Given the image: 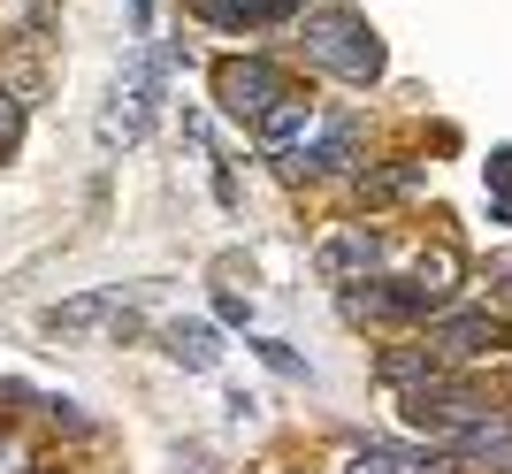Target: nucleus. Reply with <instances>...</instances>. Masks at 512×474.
I'll list each match as a JSON object with an SVG mask.
<instances>
[{"label": "nucleus", "instance_id": "nucleus-1", "mask_svg": "<svg viewBox=\"0 0 512 474\" xmlns=\"http://www.w3.org/2000/svg\"><path fill=\"white\" fill-rule=\"evenodd\" d=\"M306 62H321L344 85H375L383 77V39L352 8H306Z\"/></svg>", "mask_w": 512, "mask_h": 474}, {"label": "nucleus", "instance_id": "nucleus-2", "mask_svg": "<svg viewBox=\"0 0 512 474\" xmlns=\"http://www.w3.org/2000/svg\"><path fill=\"white\" fill-rule=\"evenodd\" d=\"M161 77H169L161 54H130V62L115 69V100H107V115H100L107 146H138V138H146L153 108H161Z\"/></svg>", "mask_w": 512, "mask_h": 474}, {"label": "nucleus", "instance_id": "nucleus-3", "mask_svg": "<svg viewBox=\"0 0 512 474\" xmlns=\"http://www.w3.org/2000/svg\"><path fill=\"white\" fill-rule=\"evenodd\" d=\"M482 413H497V406L482 398V390L451 383V375H428V383L406 390V421H413V429H436V436L467 429V421H482Z\"/></svg>", "mask_w": 512, "mask_h": 474}, {"label": "nucleus", "instance_id": "nucleus-4", "mask_svg": "<svg viewBox=\"0 0 512 474\" xmlns=\"http://www.w3.org/2000/svg\"><path fill=\"white\" fill-rule=\"evenodd\" d=\"M214 100H222V115H268L283 100V69L260 62V54H230V62H214Z\"/></svg>", "mask_w": 512, "mask_h": 474}, {"label": "nucleus", "instance_id": "nucleus-5", "mask_svg": "<svg viewBox=\"0 0 512 474\" xmlns=\"http://www.w3.org/2000/svg\"><path fill=\"white\" fill-rule=\"evenodd\" d=\"M436 283H367V291H344V322H421V314H436Z\"/></svg>", "mask_w": 512, "mask_h": 474}, {"label": "nucleus", "instance_id": "nucleus-6", "mask_svg": "<svg viewBox=\"0 0 512 474\" xmlns=\"http://www.w3.org/2000/svg\"><path fill=\"white\" fill-rule=\"evenodd\" d=\"M100 329H130V291H85V299H62V306H46V337H100Z\"/></svg>", "mask_w": 512, "mask_h": 474}, {"label": "nucleus", "instance_id": "nucleus-7", "mask_svg": "<svg viewBox=\"0 0 512 474\" xmlns=\"http://www.w3.org/2000/svg\"><path fill=\"white\" fill-rule=\"evenodd\" d=\"M314 268L329 283H367L375 268H383V230H367V222L329 230V237H321V253H314Z\"/></svg>", "mask_w": 512, "mask_h": 474}, {"label": "nucleus", "instance_id": "nucleus-8", "mask_svg": "<svg viewBox=\"0 0 512 474\" xmlns=\"http://www.w3.org/2000/svg\"><path fill=\"white\" fill-rule=\"evenodd\" d=\"M512 329L497 322V314H482V306H467V314H444V322L428 329V352L436 360H482V352H505Z\"/></svg>", "mask_w": 512, "mask_h": 474}, {"label": "nucleus", "instance_id": "nucleus-9", "mask_svg": "<svg viewBox=\"0 0 512 474\" xmlns=\"http://www.w3.org/2000/svg\"><path fill=\"white\" fill-rule=\"evenodd\" d=\"M199 23H214V31H260V23H283L299 16V0H192Z\"/></svg>", "mask_w": 512, "mask_h": 474}, {"label": "nucleus", "instance_id": "nucleus-10", "mask_svg": "<svg viewBox=\"0 0 512 474\" xmlns=\"http://www.w3.org/2000/svg\"><path fill=\"white\" fill-rule=\"evenodd\" d=\"M306 138H314V108H306V100H291V92H283L276 108L260 115V146H268V153H299Z\"/></svg>", "mask_w": 512, "mask_h": 474}, {"label": "nucleus", "instance_id": "nucleus-11", "mask_svg": "<svg viewBox=\"0 0 512 474\" xmlns=\"http://www.w3.org/2000/svg\"><path fill=\"white\" fill-rule=\"evenodd\" d=\"M161 345H169L176 367H192V375H207V367L222 360V337H214V322H169V329H161Z\"/></svg>", "mask_w": 512, "mask_h": 474}, {"label": "nucleus", "instance_id": "nucleus-12", "mask_svg": "<svg viewBox=\"0 0 512 474\" xmlns=\"http://www.w3.org/2000/svg\"><path fill=\"white\" fill-rule=\"evenodd\" d=\"M497 452H505V413H482L444 436V459H497Z\"/></svg>", "mask_w": 512, "mask_h": 474}, {"label": "nucleus", "instance_id": "nucleus-13", "mask_svg": "<svg viewBox=\"0 0 512 474\" xmlns=\"http://www.w3.org/2000/svg\"><path fill=\"white\" fill-rule=\"evenodd\" d=\"M344 161H352V123L337 115V123L321 130L314 146H299V161H291V169H314V176H329V169H344Z\"/></svg>", "mask_w": 512, "mask_h": 474}, {"label": "nucleus", "instance_id": "nucleus-14", "mask_svg": "<svg viewBox=\"0 0 512 474\" xmlns=\"http://www.w3.org/2000/svg\"><path fill=\"white\" fill-rule=\"evenodd\" d=\"M428 375H444V360H436V352H428V345H390L383 352V383H428Z\"/></svg>", "mask_w": 512, "mask_h": 474}, {"label": "nucleus", "instance_id": "nucleus-15", "mask_svg": "<svg viewBox=\"0 0 512 474\" xmlns=\"http://www.w3.org/2000/svg\"><path fill=\"white\" fill-rule=\"evenodd\" d=\"M260 360H268V367H276V375H306V360H299V352H291V345H276V337H260Z\"/></svg>", "mask_w": 512, "mask_h": 474}, {"label": "nucleus", "instance_id": "nucleus-16", "mask_svg": "<svg viewBox=\"0 0 512 474\" xmlns=\"http://www.w3.org/2000/svg\"><path fill=\"white\" fill-rule=\"evenodd\" d=\"M413 184H421L413 169H383V176H367V192H375V199H398V192H413Z\"/></svg>", "mask_w": 512, "mask_h": 474}, {"label": "nucleus", "instance_id": "nucleus-17", "mask_svg": "<svg viewBox=\"0 0 512 474\" xmlns=\"http://www.w3.org/2000/svg\"><path fill=\"white\" fill-rule=\"evenodd\" d=\"M344 474H398V459H390V452H360Z\"/></svg>", "mask_w": 512, "mask_h": 474}, {"label": "nucleus", "instance_id": "nucleus-18", "mask_svg": "<svg viewBox=\"0 0 512 474\" xmlns=\"http://www.w3.org/2000/svg\"><path fill=\"white\" fill-rule=\"evenodd\" d=\"M214 306H222V322H253V299H237V291H222Z\"/></svg>", "mask_w": 512, "mask_h": 474}, {"label": "nucleus", "instance_id": "nucleus-19", "mask_svg": "<svg viewBox=\"0 0 512 474\" xmlns=\"http://www.w3.org/2000/svg\"><path fill=\"white\" fill-rule=\"evenodd\" d=\"M0 146H16V100L0 92Z\"/></svg>", "mask_w": 512, "mask_h": 474}, {"label": "nucleus", "instance_id": "nucleus-20", "mask_svg": "<svg viewBox=\"0 0 512 474\" xmlns=\"http://www.w3.org/2000/svg\"><path fill=\"white\" fill-rule=\"evenodd\" d=\"M0 474H23V452H16V444H0Z\"/></svg>", "mask_w": 512, "mask_h": 474}, {"label": "nucleus", "instance_id": "nucleus-21", "mask_svg": "<svg viewBox=\"0 0 512 474\" xmlns=\"http://www.w3.org/2000/svg\"><path fill=\"white\" fill-rule=\"evenodd\" d=\"M413 474H451V459L436 452V459H421V467H413Z\"/></svg>", "mask_w": 512, "mask_h": 474}]
</instances>
